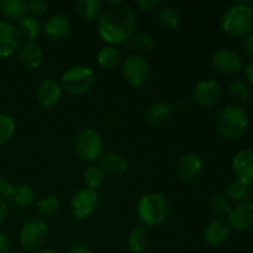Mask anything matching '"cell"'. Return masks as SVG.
Segmentation results:
<instances>
[{
    "label": "cell",
    "instance_id": "cell-1",
    "mask_svg": "<svg viewBox=\"0 0 253 253\" xmlns=\"http://www.w3.org/2000/svg\"><path fill=\"white\" fill-rule=\"evenodd\" d=\"M135 9L130 4L116 0L109 2L98 20L99 36L111 44H120L130 41L136 30Z\"/></svg>",
    "mask_w": 253,
    "mask_h": 253
},
{
    "label": "cell",
    "instance_id": "cell-2",
    "mask_svg": "<svg viewBox=\"0 0 253 253\" xmlns=\"http://www.w3.org/2000/svg\"><path fill=\"white\" fill-rule=\"evenodd\" d=\"M170 204L161 193L143 195L136 207V216L143 226H158L168 219Z\"/></svg>",
    "mask_w": 253,
    "mask_h": 253
},
{
    "label": "cell",
    "instance_id": "cell-3",
    "mask_svg": "<svg viewBox=\"0 0 253 253\" xmlns=\"http://www.w3.org/2000/svg\"><path fill=\"white\" fill-rule=\"evenodd\" d=\"M221 29L229 36H247L253 30L252 7L244 1L232 5L222 15Z\"/></svg>",
    "mask_w": 253,
    "mask_h": 253
},
{
    "label": "cell",
    "instance_id": "cell-4",
    "mask_svg": "<svg viewBox=\"0 0 253 253\" xmlns=\"http://www.w3.org/2000/svg\"><path fill=\"white\" fill-rule=\"evenodd\" d=\"M249 125V116L245 109L230 105L222 109L216 119V128L225 140H237L244 135Z\"/></svg>",
    "mask_w": 253,
    "mask_h": 253
},
{
    "label": "cell",
    "instance_id": "cell-5",
    "mask_svg": "<svg viewBox=\"0 0 253 253\" xmlns=\"http://www.w3.org/2000/svg\"><path fill=\"white\" fill-rule=\"evenodd\" d=\"M95 83V73L93 69L83 64H76L63 72L61 86L72 95H82L93 88Z\"/></svg>",
    "mask_w": 253,
    "mask_h": 253
},
{
    "label": "cell",
    "instance_id": "cell-6",
    "mask_svg": "<svg viewBox=\"0 0 253 253\" xmlns=\"http://www.w3.org/2000/svg\"><path fill=\"white\" fill-rule=\"evenodd\" d=\"M74 148L81 160L85 162H94L104 155L103 137L94 128H83L76 136Z\"/></svg>",
    "mask_w": 253,
    "mask_h": 253
},
{
    "label": "cell",
    "instance_id": "cell-7",
    "mask_svg": "<svg viewBox=\"0 0 253 253\" xmlns=\"http://www.w3.org/2000/svg\"><path fill=\"white\" fill-rule=\"evenodd\" d=\"M121 72L124 79L133 88L146 85L151 78V67L147 59L140 53H131L123 59Z\"/></svg>",
    "mask_w": 253,
    "mask_h": 253
},
{
    "label": "cell",
    "instance_id": "cell-8",
    "mask_svg": "<svg viewBox=\"0 0 253 253\" xmlns=\"http://www.w3.org/2000/svg\"><path fill=\"white\" fill-rule=\"evenodd\" d=\"M48 227L43 220L31 217L24 222L20 231V245L27 252L39 251L46 242Z\"/></svg>",
    "mask_w": 253,
    "mask_h": 253
},
{
    "label": "cell",
    "instance_id": "cell-9",
    "mask_svg": "<svg viewBox=\"0 0 253 253\" xmlns=\"http://www.w3.org/2000/svg\"><path fill=\"white\" fill-rule=\"evenodd\" d=\"M99 205V195L96 190L82 188L77 190L71 199V211L78 220H85L96 211Z\"/></svg>",
    "mask_w": 253,
    "mask_h": 253
},
{
    "label": "cell",
    "instance_id": "cell-10",
    "mask_svg": "<svg viewBox=\"0 0 253 253\" xmlns=\"http://www.w3.org/2000/svg\"><path fill=\"white\" fill-rule=\"evenodd\" d=\"M221 96V85L215 79H203L193 90V100L199 108L207 109L215 105Z\"/></svg>",
    "mask_w": 253,
    "mask_h": 253
},
{
    "label": "cell",
    "instance_id": "cell-11",
    "mask_svg": "<svg viewBox=\"0 0 253 253\" xmlns=\"http://www.w3.org/2000/svg\"><path fill=\"white\" fill-rule=\"evenodd\" d=\"M212 67L217 72L226 76H234L242 69V58L236 51L231 48H221L211 57Z\"/></svg>",
    "mask_w": 253,
    "mask_h": 253
},
{
    "label": "cell",
    "instance_id": "cell-12",
    "mask_svg": "<svg viewBox=\"0 0 253 253\" xmlns=\"http://www.w3.org/2000/svg\"><path fill=\"white\" fill-rule=\"evenodd\" d=\"M21 36L16 25L11 21H0V59L7 58L17 52Z\"/></svg>",
    "mask_w": 253,
    "mask_h": 253
},
{
    "label": "cell",
    "instance_id": "cell-13",
    "mask_svg": "<svg viewBox=\"0 0 253 253\" xmlns=\"http://www.w3.org/2000/svg\"><path fill=\"white\" fill-rule=\"evenodd\" d=\"M62 95V86L54 78H44L40 82L35 90L37 103L43 108H53Z\"/></svg>",
    "mask_w": 253,
    "mask_h": 253
},
{
    "label": "cell",
    "instance_id": "cell-14",
    "mask_svg": "<svg viewBox=\"0 0 253 253\" xmlns=\"http://www.w3.org/2000/svg\"><path fill=\"white\" fill-rule=\"evenodd\" d=\"M227 225L235 231H247L253 226V204L242 203L231 208L227 214Z\"/></svg>",
    "mask_w": 253,
    "mask_h": 253
},
{
    "label": "cell",
    "instance_id": "cell-15",
    "mask_svg": "<svg viewBox=\"0 0 253 253\" xmlns=\"http://www.w3.org/2000/svg\"><path fill=\"white\" fill-rule=\"evenodd\" d=\"M232 170L236 179L246 183H253V148H244L232 158Z\"/></svg>",
    "mask_w": 253,
    "mask_h": 253
},
{
    "label": "cell",
    "instance_id": "cell-16",
    "mask_svg": "<svg viewBox=\"0 0 253 253\" xmlns=\"http://www.w3.org/2000/svg\"><path fill=\"white\" fill-rule=\"evenodd\" d=\"M203 170V161L194 153H187L179 158L175 167L177 177L182 182L190 183L197 179Z\"/></svg>",
    "mask_w": 253,
    "mask_h": 253
},
{
    "label": "cell",
    "instance_id": "cell-17",
    "mask_svg": "<svg viewBox=\"0 0 253 253\" xmlns=\"http://www.w3.org/2000/svg\"><path fill=\"white\" fill-rule=\"evenodd\" d=\"M42 31L49 41H61L71 31V21L66 15H52L46 20Z\"/></svg>",
    "mask_w": 253,
    "mask_h": 253
},
{
    "label": "cell",
    "instance_id": "cell-18",
    "mask_svg": "<svg viewBox=\"0 0 253 253\" xmlns=\"http://www.w3.org/2000/svg\"><path fill=\"white\" fill-rule=\"evenodd\" d=\"M203 236H204V241L208 246L212 247V249H216V247L222 246L229 240L230 227L222 220H211L205 226Z\"/></svg>",
    "mask_w": 253,
    "mask_h": 253
},
{
    "label": "cell",
    "instance_id": "cell-19",
    "mask_svg": "<svg viewBox=\"0 0 253 253\" xmlns=\"http://www.w3.org/2000/svg\"><path fill=\"white\" fill-rule=\"evenodd\" d=\"M17 57L22 66L26 69H37L41 67L43 62V52L41 47L37 46L35 42H21L19 49H17Z\"/></svg>",
    "mask_w": 253,
    "mask_h": 253
},
{
    "label": "cell",
    "instance_id": "cell-20",
    "mask_svg": "<svg viewBox=\"0 0 253 253\" xmlns=\"http://www.w3.org/2000/svg\"><path fill=\"white\" fill-rule=\"evenodd\" d=\"M101 168L110 174L121 175L127 170L128 162L121 153L108 151L101 156Z\"/></svg>",
    "mask_w": 253,
    "mask_h": 253
},
{
    "label": "cell",
    "instance_id": "cell-21",
    "mask_svg": "<svg viewBox=\"0 0 253 253\" xmlns=\"http://www.w3.org/2000/svg\"><path fill=\"white\" fill-rule=\"evenodd\" d=\"M17 30L21 36V39H25L27 42H34L37 40V37L41 35L42 26L40 20L36 16L26 14L17 21Z\"/></svg>",
    "mask_w": 253,
    "mask_h": 253
},
{
    "label": "cell",
    "instance_id": "cell-22",
    "mask_svg": "<svg viewBox=\"0 0 253 253\" xmlns=\"http://www.w3.org/2000/svg\"><path fill=\"white\" fill-rule=\"evenodd\" d=\"M123 53H121L120 49L115 46H111V44L101 47L96 53V62L101 68L105 69L116 68L123 63Z\"/></svg>",
    "mask_w": 253,
    "mask_h": 253
},
{
    "label": "cell",
    "instance_id": "cell-23",
    "mask_svg": "<svg viewBox=\"0 0 253 253\" xmlns=\"http://www.w3.org/2000/svg\"><path fill=\"white\" fill-rule=\"evenodd\" d=\"M172 115V109L165 101H157L152 104L146 111L145 120L151 126H160L167 123L168 119Z\"/></svg>",
    "mask_w": 253,
    "mask_h": 253
},
{
    "label": "cell",
    "instance_id": "cell-24",
    "mask_svg": "<svg viewBox=\"0 0 253 253\" xmlns=\"http://www.w3.org/2000/svg\"><path fill=\"white\" fill-rule=\"evenodd\" d=\"M76 9L79 16L86 22H94L99 20L103 12V2L100 0H78Z\"/></svg>",
    "mask_w": 253,
    "mask_h": 253
},
{
    "label": "cell",
    "instance_id": "cell-25",
    "mask_svg": "<svg viewBox=\"0 0 253 253\" xmlns=\"http://www.w3.org/2000/svg\"><path fill=\"white\" fill-rule=\"evenodd\" d=\"M9 200L14 207L24 209L30 207L35 202V192L26 184H15Z\"/></svg>",
    "mask_w": 253,
    "mask_h": 253
},
{
    "label": "cell",
    "instance_id": "cell-26",
    "mask_svg": "<svg viewBox=\"0 0 253 253\" xmlns=\"http://www.w3.org/2000/svg\"><path fill=\"white\" fill-rule=\"evenodd\" d=\"M27 12L25 0H0V14L7 20H20Z\"/></svg>",
    "mask_w": 253,
    "mask_h": 253
},
{
    "label": "cell",
    "instance_id": "cell-27",
    "mask_svg": "<svg viewBox=\"0 0 253 253\" xmlns=\"http://www.w3.org/2000/svg\"><path fill=\"white\" fill-rule=\"evenodd\" d=\"M229 96L236 106H244L251 99V90L247 83H245L241 79H235L231 82L229 86Z\"/></svg>",
    "mask_w": 253,
    "mask_h": 253
},
{
    "label": "cell",
    "instance_id": "cell-28",
    "mask_svg": "<svg viewBox=\"0 0 253 253\" xmlns=\"http://www.w3.org/2000/svg\"><path fill=\"white\" fill-rule=\"evenodd\" d=\"M156 19H157V22L161 26L168 30L177 29L180 22V16L177 10L172 6H168V5L158 7Z\"/></svg>",
    "mask_w": 253,
    "mask_h": 253
},
{
    "label": "cell",
    "instance_id": "cell-29",
    "mask_svg": "<svg viewBox=\"0 0 253 253\" xmlns=\"http://www.w3.org/2000/svg\"><path fill=\"white\" fill-rule=\"evenodd\" d=\"M148 246V234L143 227H135L127 236V247L132 253H142Z\"/></svg>",
    "mask_w": 253,
    "mask_h": 253
},
{
    "label": "cell",
    "instance_id": "cell-30",
    "mask_svg": "<svg viewBox=\"0 0 253 253\" xmlns=\"http://www.w3.org/2000/svg\"><path fill=\"white\" fill-rule=\"evenodd\" d=\"M59 200L54 195H44L35 204V210L41 217H51L59 211Z\"/></svg>",
    "mask_w": 253,
    "mask_h": 253
},
{
    "label": "cell",
    "instance_id": "cell-31",
    "mask_svg": "<svg viewBox=\"0 0 253 253\" xmlns=\"http://www.w3.org/2000/svg\"><path fill=\"white\" fill-rule=\"evenodd\" d=\"M83 180L86 188L96 190L105 182V172L101 167L98 166H89L83 173Z\"/></svg>",
    "mask_w": 253,
    "mask_h": 253
},
{
    "label": "cell",
    "instance_id": "cell-32",
    "mask_svg": "<svg viewBox=\"0 0 253 253\" xmlns=\"http://www.w3.org/2000/svg\"><path fill=\"white\" fill-rule=\"evenodd\" d=\"M16 128V123L12 116L0 113V146L6 143L12 137Z\"/></svg>",
    "mask_w": 253,
    "mask_h": 253
},
{
    "label": "cell",
    "instance_id": "cell-33",
    "mask_svg": "<svg viewBox=\"0 0 253 253\" xmlns=\"http://www.w3.org/2000/svg\"><path fill=\"white\" fill-rule=\"evenodd\" d=\"M226 194L234 202H240V200L245 199L249 194V185L241 180L235 179L227 185Z\"/></svg>",
    "mask_w": 253,
    "mask_h": 253
},
{
    "label": "cell",
    "instance_id": "cell-34",
    "mask_svg": "<svg viewBox=\"0 0 253 253\" xmlns=\"http://www.w3.org/2000/svg\"><path fill=\"white\" fill-rule=\"evenodd\" d=\"M210 211L214 215H227L231 210L229 200L222 195H215L209 203Z\"/></svg>",
    "mask_w": 253,
    "mask_h": 253
},
{
    "label": "cell",
    "instance_id": "cell-35",
    "mask_svg": "<svg viewBox=\"0 0 253 253\" xmlns=\"http://www.w3.org/2000/svg\"><path fill=\"white\" fill-rule=\"evenodd\" d=\"M132 46L136 47L140 51H152L156 47V41L151 35L148 34H138L131 39Z\"/></svg>",
    "mask_w": 253,
    "mask_h": 253
},
{
    "label": "cell",
    "instance_id": "cell-36",
    "mask_svg": "<svg viewBox=\"0 0 253 253\" xmlns=\"http://www.w3.org/2000/svg\"><path fill=\"white\" fill-rule=\"evenodd\" d=\"M47 10H48V4L43 0H31L27 2V11L32 16H41L46 14Z\"/></svg>",
    "mask_w": 253,
    "mask_h": 253
},
{
    "label": "cell",
    "instance_id": "cell-37",
    "mask_svg": "<svg viewBox=\"0 0 253 253\" xmlns=\"http://www.w3.org/2000/svg\"><path fill=\"white\" fill-rule=\"evenodd\" d=\"M14 185L10 180H7L6 178H4L2 175H0V198L2 199H9L10 195H11L12 189H14Z\"/></svg>",
    "mask_w": 253,
    "mask_h": 253
},
{
    "label": "cell",
    "instance_id": "cell-38",
    "mask_svg": "<svg viewBox=\"0 0 253 253\" xmlns=\"http://www.w3.org/2000/svg\"><path fill=\"white\" fill-rule=\"evenodd\" d=\"M242 49H244V53L253 61V31L250 32L245 37L244 43H242Z\"/></svg>",
    "mask_w": 253,
    "mask_h": 253
},
{
    "label": "cell",
    "instance_id": "cell-39",
    "mask_svg": "<svg viewBox=\"0 0 253 253\" xmlns=\"http://www.w3.org/2000/svg\"><path fill=\"white\" fill-rule=\"evenodd\" d=\"M136 4H137V6L142 11H151V10L160 6V1L158 0H138Z\"/></svg>",
    "mask_w": 253,
    "mask_h": 253
},
{
    "label": "cell",
    "instance_id": "cell-40",
    "mask_svg": "<svg viewBox=\"0 0 253 253\" xmlns=\"http://www.w3.org/2000/svg\"><path fill=\"white\" fill-rule=\"evenodd\" d=\"M10 251H11V244L9 237L0 232V253H10Z\"/></svg>",
    "mask_w": 253,
    "mask_h": 253
},
{
    "label": "cell",
    "instance_id": "cell-41",
    "mask_svg": "<svg viewBox=\"0 0 253 253\" xmlns=\"http://www.w3.org/2000/svg\"><path fill=\"white\" fill-rule=\"evenodd\" d=\"M67 253H93V252H91V250L89 249L88 246H85V245L77 244V245H73V246L67 251Z\"/></svg>",
    "mask_w": 253,
    "mask_h": 253
},
{
    "label": "cell",
    "instance_id": "cell-42",
    "mask_svg": "<svg viewBox=\"0 0 253 253\" xmlns=\"http://www.w3.org/2000/svg\"><path fill=\"white\" fill-rule=\"evenodd\" d=\"M6 216H7V203L6 200L0 198V226L4 224Z\"/></svg>",
    "mask_w": 253,
    "mask_h": 253
},
{
    "label": "cell",
    "instance_id": "cell-43",
    "mask_svg": "<svg viewBox=\"0 0 253 253\" xmlns=\"http://www.w3.org/2000/svg\"><path fill=\"white\" fill-rule=\"evenodd\" d=\"M245 77H246L247 82L253 86V61L245 67Z\"/></svg>",
    "mask_w": 253,
    "mask_h": 253
},
{
    "label": "cell",
    "instance_id": "cell-44",
    "mask_svg": "<svg viewBox=\"0 0 253 253\" xmlns=\"http://www.w3.org/2000/svg\"><path fill=\"white\" fill-rule=\"evenodd\" d=\"M35 253H59V252H57L56 250H52V249H43V250H39V251Z\"/></svg>",
    "mask_w": 253,
    "mask_h": 253
},
{
    "label": "cell",
    "instance_id": "cell-45",
    "mask_svg": "<svg viewBox=\"0 0 253 253\" xmlns=\"http://www.w3.org/2000/svg\"><path fill=\"white\" fill-rule=\"evenodd\" d=\"M252 10H253V4H252Z\"/></svg>",
    "mask_w": 253,
    "mask_h": 253
}]
</instances>
